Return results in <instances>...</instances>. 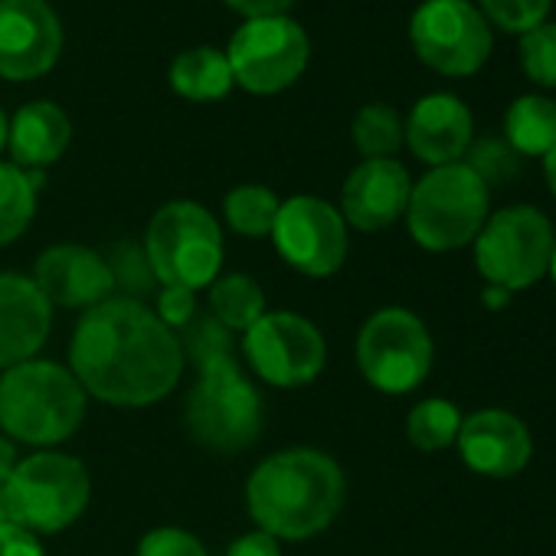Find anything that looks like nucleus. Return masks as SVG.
I'll use <instances>...</instances> for the list:
<instances>
[{
	"label": "nucleus",
	"instance_id": "nucleus-1",
	"mask_svg": "<svg viewBox=\"0 0 556 556\" xmlns=\"http://www.w3.org/2000/svg\"><path fill=\"white\" fill-rule=\"evenodd\" d=\"M70 361L89 396L125 409L164 400L184 374L180 338L144 302L125 295H112L83 315Z\"/></svg>",
	"mask_w": 556,
	"mask_h": 556
},
{
	"label": "nucleus",
	"instance_id": "nucleus-2",
	"mask_svg": "<svg viewBox=\"0 0 556 556\" xmlns=\"http://www.w3.org/2000/svg\"><path fill=\"white\" fill-rule=\"evenodd\" d=\"M348 481L341 465L318 448L268 455L245 484V504L258 530L275 540H308L341 514Z\"/></svg>",
	"mask_w": 556,
	"mask_h": 556
},
{
	"label": "nucleus",
	"instance_id": "nucleus-3",
	"mask_svg": "<svg viewBox=\"0 0 556 556\" xmlns=\"http://www.w3.org/2000/svg\"><path fill=\"white\" fill-rule=\"evenodd\" d=\"M86 400L73 370L34 357L0 377V429L27 445H60L79 432Z\"/></svg>",
	"mask_w": 556,
	"mask_h": 556
},
{
	"label": "nucleus",
	"instance_id": "nucleus-4",
	"mask_svg": "<svg viewBox=\"0 0 556 556\" xmlns=\"http://www.w3.org/2000/svg\"><path fill=\"white\" fill-rule=\"evenodd\" d=\"M200 377L187 396V432L197 445L216 455H236L262 435V400L252 380L239 370L232 351H216L197 361Z\"/></svg>",
	"mask_w": 556,
	"mask_h": 556
},
{
	"label": "nucleus",
	"instance_id": "nucleus-5",
	"mask_svg": "<svg viewBox=\"0 0 556 556\" xmlns=\"http://www.w3.org/2000/svg\"><path fill=\"white\" fill-rule=\"evenodd\" d=\"M144 255L161 286L210 289L223 268V232L213 213L193 200H174L151 216Z\"/></svg>",
	"mask_w": 556,
	"mask_h": 556
},
{
	"label": "nucleus",
	"instance_id": "nucleus-6",
	"mask_svg": "<svg viewBox=\"0 0 556 556\" xmlns=\"http://www.w3.org/2000/svg\"><path fill=\"white\" fill-rule=\"evenodd\" d=\"M491 190L462 161L432 167L419 184H413L406 223L409 236L429 252H452L481 232L488 219Z\"/></svg>",
	"mask_w": 556,
	"mask_h": 556
},
{
	"label": "nucleus",
	"instance_id": "nucleus-7",
	"mask_svg": "<svg viewBox=\"0 0 556 556\" xmlns=\"http://www.w3.org/2000/svg\"><path fill=\"white\" fill-rule=\"evenodd\" d=\"M4 494L11 520L40 536L73 527L89 507L92 484L79 458L63 452H37L17 462Z\"/></svg>",
	"mask_w": 556,
	"mask_h": 556
},
{
	"label": "nucleus",
	"instance_id": "nucleus-8",
	"mask_svg": "<svg viewBox=\"0 0 556 556\" xmlns=\"http://www.w3.org/2000/svg\"><path fill=\"white\" fill-rule=\"evenodd\" d=\"M549 219L527 203L491 213L475 236V265L488 286L523 292L546 275L553 255Z\"/></svg>",
	"mask_w": 556,
	"mask_h": 556
},
{
	"label": "nucleus",
	"instance_id": "nucleus-9",
	"mask_svg": "<svg viewBox=\"0 0 556 556\" xmlns=\"http://www.w3.org/2000/svg\"><path fill=\"white\" fill-rule=\"evenodd\" d=\"M308 56L312 43L305 27L286 14L245 21L226 47L232 83L252 96H275L295 86L308 66Z\"/></svg>",
	"mask_w": 556,
	"mask_h": 556
},
{
	"label": "nucleus",
	"instance_id": "nucleus-10",
	"mask_svg": "<svg viewBox=\"0 0 556 556\" xmlns=\"http://www.w3.org/2000/svg\"><path fill=\"white\" fill-rule=\"evenodd\" d=\"M416 56L439 76H475L494 50L491 24L471 0H422L409 21Z\"/></svg>",
	"mask_w": 556,
	"mask_h": 556
},
{
	"label": "nucleus",
	"instance_id": "nucleus-11",
	"mask_svg": "<svg viewBox=\"0 0 556 556\" xmlns=\"http://www.w3.org/2000/svg\"><path fill=\"white\" fill-rule=\"evenodd\" d=\"M429 328L406 308H380L357 334V367L380 393H409L432 370Z\"/></svg>",
	"mask_w": 556,
	"mask_h": 556
},
{
	"label": "nucleus",
	"instance_id": "nucleus-12",
	"mask_svg": "<svg viewBox=\"0 0 556 556\" xmlns=\"http://www.w3.org/2000/svg\"><path fill=\"white\" fill-rule=\"evenodd\" d=\"M245 364L271 387H305L328 364L325 334L295 312H265L242 334Z\"/></svg>",
	"mask_w": 556,
	"mask_h": 556
},
{
	"label": "nucleus",
	"instance_id": "nucleus-13",
	"mask_svg": "<svg viewBox=\"0 0 556 556\" xmlns=\"http://www.w3.org/2000/svg\"><path fill=\"white\" fill-rule=\"evenodd\" d=\"M271 239L278 255L312 278L334 275L348 258V223L338 206L318 197L282 200Z\"/></svg>",
	"mask_w": 556,
	"mask_h": 556
},
{
	"label": "nucleus",
	"instance_id": "nucleus-14",
	"mask_svg": "<svg viewBox=\"0 0 556 556\" xmlns=\"http://www.w3.org/2000/svg\"><path fill=\"white\" fill-rule=\"evenodd\" d=\"M63 53V24L47 0H0V76H47Z\"/></svg>",
	"mask_w": 556,
	"mask_h": 556
},
{
	"label": "nucleus",
	"instance_id": "nucleus-15",
	"mask_svg": "<svg viewBox=\"0 0 556 556\" xmlns=\"http://www.w3.org/2000/svg\"><path fill=\"white\" fill-rule=\"evenodd\" d=\"M34 282L43 292V299L60 308H96L115 295V278L109 262L86 245L63 242L50 245L37 258Z\"/></svg>",
	"mask_w": 556,
	"mask_h": 556
},
{
	"label": "nucleus",
	"instance_id": "nucleus-16",
	"mask_svg": "<svg viewBox=\"0 0 556 556\" xmlns=\"http://www.w3.org/2000/svg\"><path fill=\"white\" fill-rule=\"evenodd\" d=\"M462 462L484 478H514L527 468L533 442L527 426L504 409H478L462 419L458 429Z\"/></svg>",
	"mask_w": 556,
	"mask_h": 556
},
{
	"label": "nucleus",
	"instance_id": "nucleus-17",
	"mask_svg": "<svg viewBox=\"0 0 556 556\" xmlns=\"http://www.w3.org/2000/svg\"><path fill=\"white\" fill-rule=\"evenodd\" d=\"M413 193L409 170L393 161H364L351 170L341 190V216L361 232H380L393 226L400 216H406Z\"/></svg>",
	"mask_w": 556,
	"mask_h": 556
},
{
	"label": "nucleus",
	"instance_id": "nucleus-18",
	"mask_svg": "<svg viewBox=\"0 0 556 556\" xmlns=\"http://www.w3.org/2000/svg\"><path fill=\"white\" fill-rule=\"evenodd\" d=\"M403 131H406L409 151L429 167L458 164L468 144L475 141L471 109L452 92L422 96L413 105L409 118L403 122Z\"/></svg>",
	"mask_w": 556,
	"mask_h": 556
},
{
	"label": "nucleus",
	"instance_id": "nucleus-19",
	"mask_svg": "<svg viewBox=\"0 0 556 556\" xmlns=\"http://www.w3.org/2000/svg\"><path fill=\"white\" fill-rule=\"evenodd\" d=\"M53 308L34 278L0 275V367L11 370L40 354L50 338Z\"/></svg>",
	"mask_w": 556,
	"mask_h": 556
},
{
	"label": "nucleus",
	"instance_id": "nucleus-20",
	"mask_svg": "<svg viewBox=\"0 0 556 556\" xmlns=\"http://www.w3.org/2000/svg\"><path fill=\"white\" fill-rule=\"evenodd\" d=\"M73 125L56 102H30L8 125V148L17 167L43 170L70 148Z\"/></svg>",
	"mask_w": 556,
	"mask_h": 556
},
{
	"label": "nucleus",
	"instance_id": "nucleus-21",
	"mask_svg": "<svg viewBox=\"0 0 556 556\" xmlns=\"http://www.w3.org/2000/svg\"><path fill=\"white\" fill-rule=\"evenodd\" d=\"M504 141L520 157H546L556 148V102L549 96H520L504 112Z\"/></svg>",
	"mask_w": 556,
	"mask_h": 556
},
{
	"label": "nucleus",
	"instance_id": "nucleus-22",
	"mask_svg": "<svg viewBox=\"0 0 556 556\" xmlns=\"http://www.w3.org/2000/svg\"><path fill=\"white\" fill-rule=\"evenodd\" d=\"M232 70L226 53L213 50V47H193L184 50L174 63H170V89L180 99L190 102H216L223 96H229L232 89Z\"/></svg>",
	"mask_w": 556,
	"mask_h": 556
},
{
	"label": "nucleus",
	"instance_id": "nucleus-23",
	"mask_svg": "<svg viewBox=\"0 0 556 556\" xmlns=\"http://www.w3.org/2000/svg\"><path fill=\"white\" fill-rule=\"evenodd\" d=\"M40 184L43 170H24L0 161V245L17 242L34 223Z\"/></svg>",
	"mask_w": 556,
	"mask_h": 556
},
{
	"label": "nucleus",
	"instance_id": "nucleus-24",
	"mask_svg": "<svg viewBox=\"0 0 556 556\" xmlns=\"http://www.w3.org/2000/svg\"><path fill=\"white\" fill-rule=\"evenodd\" d=\"M210 312L229 334H245L265 315V292L249 275H223L210 286Z\"/></svg>",
	"mask_w": 556,
	"mask_h": 556
},
{
	"label": "nucleus",
	"instance_id": "nucleus-25",
	"mask_svg": "<svg viewBox=\"0 0 556 556\" xmlns=\"http://www.w3.org/2000/svg\"><path fill=\"white\" fill-rule=\"evenodd\" d=\"M278 206H282V200L275 197V190L258 187V184H242V187L229 190L226 200H223L226 223H229L239 236H249V239L271 236Z\"/></svg>",
	"mask_w": 556,
	"mask_h": 556
},
{
	"label": "nucleus",
	"instance_id": "nucleus-26",
	"mask_svg": "<svg viewBox=\"0 0 556 556\" xmlns=\"http://www.w3.org/2000/svg\"><path fill=\"white\" fill-rule=\"evenodd\" d=\"M351 135H354V144H357V151L364 154V161L393 157V154L403 148V141H406L400 112L390 109V105H383V102L364 105V109L354 115Z\"/></svg>",
	"mask_w": 556,
	"mask_h": 556
},
{
	"label": "nucleus",
	"instance_id": "nucleus-27",
	"mask_svg": "<svg viewBox=\"0 0 556 556\" xmlns=\"http://www.w3.org/2000/svg\"><path fill=\"white\" fill-rule=\"evenodd\" d=\"M462 409L448 400H422L406 416V435L419 452H442L455 445L462 429Z\"/></svg>",
	"mask_w": 556,
	"mask_h": 556
},
{
	"label": "nucleus",
	"instance_id": "nucleus-28",
	"mask_svg": "<svg viewBox=\"0 0 556 556\" xmlns=\"http://www.w3.org/2000/svg\"><path fill=\"white\" fill-rule=\"evenodd\" d=\"M462 164L468 170L478 174V180L491 190V187H501V184H510L520 177L523 170V161L520 154L504 141V138H478L468 144Z\"/></svg>",
	"mask_w": 556,
	"mask_h": 556
},
{
	"label": "nucleus",
	"instance_id": "nucleus-29",
	"mask_svg": "<svg viewBox=\"0 0 556 556\" xmlns=\"http://www.w3.org/2000/svg\"><path fill=\"white\" fill-rule=\"evenodd\" d=\"M520 70L540 89H556V24L543 21L540 27L520 34Z\"/></svg>",
	"mask_w": 556,
	"mask_h": 556
},
{
	"label": "nucleus",
	"instance_id": "nucleus-30",
	"mask_svg": "<svg viewBox=\"0 0 556 556\" xmlns=\"http://www.w3.org/2000/svg\"><path fill=\"white\" fill-rule=\"evenodd\" d=\"M553 0H478V11L488 24L504 34H527L549 17Z\"/></svg>",
	"mask_w": 556,
	"mask_h": 556
},
{
	"label": "nucleus",
	"instance_id": "nucleus-31",
	"mask_svg": "<svg viewBox=\"0 0 556 556\" xmlns=\"http://www.w3.org/2000/svg\"><path fill=\"white\" fill-rule=\"evenodd\" d=\"M105 262H109V268H112L115 289H122L125 299L141 302L138 295H144V292L157 282L154 271H151V265H148L144 249H138V245H118Z\"/></svg>",
	"mask_w": 556,
	"mask_h": 556
},
{
	"label": "nucleus",
	"instance_id": "nucleus-32",
	"mask_svg": "<svg viewBox=\"0 0 556 556\" xmlns=\"http://www.w3.org/2000/svg\"><path fill=\"white\" fill-rule=\"evenodd\" d=\"M138 556H210V553L193 533L180 527H157L141 536Z\"/></svg>",
	"mask_w": 556,
	"mask_h": 556
},
{
	"label": "nucleus",
	"instance_id": "nucleus-33",
	"mask_svg": "<svg viewBox=\"0 0 556 556\" xmlns=\"http://www.w3.org/2000/svg\"><path fill=\"white\" fill-rule=\"evenodd\" d=\"M161 325H167L174 334L184 331L193 318H197V295L190 289H177V286H164L157 295V312Z\"/></svg>",
	"mask_w": 556,
	"mask_h": 556
},
{
	"label": "nucleus",
	"instance_id": "nucleus-34",
	"mask_svg": "<svg viewBox=\"0 0 556 556\" xmlns=\"http://www.w3.org/2000/svg\"><path fill=\"white\" fill-rule=\"evenodd\" d=\"M0 556H47L37 533L11 523H0Z\"/></svg>",
	"mask_w": 556,
	"mask_h": 556
},
{
	"label": "nucleus",
	"instance_id": "nucleus-35",
	"mask_svg": "<svg viewBox=\"0 0 556 556\" xmlns=\"http://www.w3.org/2000/svg\"><path fill=\"white\" fill-rule=\"evenodd\" d=\"M226 556H282V546L278 540L265 530H252V533H242L229 543Z\"/></svg>",
	"mask_w": 556,
	"mask_h": 556
},
{
	"label": "nucleus",
	"instance_id": "nucleus-36",
	"mask_svg": "<svg viewBox=\"0 0 556 556\" xmlns=\"http://www.w3.org/2000/svg\"><path fill=\"white\" fill-rule=\"evenodd\" d=\"M226 4L242 14V17H278V14H286L295 0H226Z\"/></svg>",
	"mask_w": 556,
	"mask_h": 556
},
{
	"label": "nucleus",
	"instance_id": "nucleus-37",
	"mask_svg": "<svg viewBox=\"0 0 556 556\" xmlns=\"http://www.w3.org/2000/svg\"><path fill=\"white\" fill-rule=\"evenodd\" d=\"M17 462H21V458H17L14 442L0 435V488H8V481H11V475H14Z\"/></svg>",
	"mask_w": 556,
	"mask_h": 556
},
{
	"label": "nucleus",
	"instance_id": "nucleus-38",
	"mask_svg": "<svg viewBox=\"0 0 556 556\" xmlns=\"http://www.w3.org/2000/svg\"><path fill=\"white\" fill-rule=\"evenodd\" d=\"M507 302H510V292L507 289H497V286H488L484 295H481V305L488 312H501V308H507Z\"/></svg>",
	"mask_w": 556,
	"mask_h": 556
},
{
	"label": "nucleus",
	"instance_id": "nucleus-39",
	"mask_svg": "<svg viewBox=\"0 0 556 556\" xmlns=\"http://www.w3.org/2000/svg\"><path fill=\"white\" fill-rule=\"evenodd\" d=\"M543 174H546V184H549V193L556 197V148L543 157Z\"/></svg>",
	"mask_w": 556,
	"mask_h": 556
},
{
	"label": "nucleus",
	"instance_id": "nucleus-40",
	"mask_svg": "<svg viewBox=\"0 0 556 556\" xmlns=\"http://www.w3.org/2000/svg\"><path fill=\"white\" fill-rule=\"evenodd\" d=\"M8 125H11V118L4 115V109H0V151L8 148Z\"/></svg>",
	"mask_w": 556,
	"mask_h": 556
},
{
	"label": "nucleus",
	"instance_id": "nucleus-41",
	"mask_svg": "<svg viewBox=\"0 0 556 556\" xmlns=\"http://www.w3.org/2000/svg\"><path fill=\"white\" fill-rule=\"evenodd\" d=\"M0 523H11V510H8V494L0 488Z\"/></svg>",
	"mask_w": 556,
	"mask_h": 556
},
{
	"label": "nucleus",
	"instance_id": "nucleus-42",
	"mask_svg": "<svg viewBox=\"0 0 556 556\" xmlns=\"http://www.w3.org/2000/svg\"><path fill=\"white\" fill-rule=\"evenodd\" d=\"M546 271L553 275V286H556V239H553V255H549V268Z\"/></svg>",
	"mask_w": 556,
	"mask_h": 556
}]
</instances>
